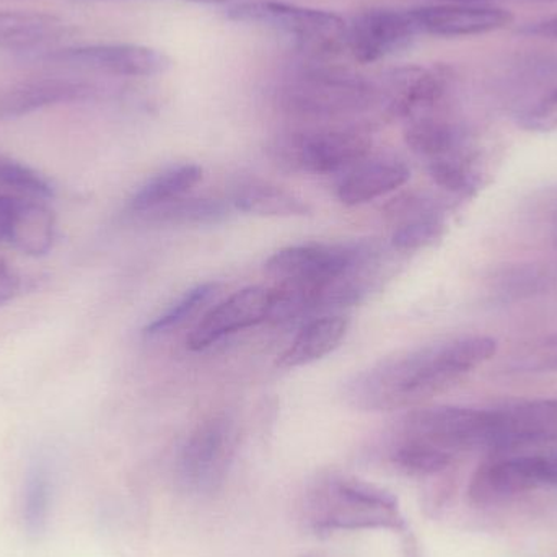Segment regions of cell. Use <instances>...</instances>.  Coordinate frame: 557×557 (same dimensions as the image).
Wrapping results in <instances>:
<instances>
[{
  "label": "cell",
  "instance_id": "obj_1",
  "mask_svg": "<svg viewBox=\"0 0 557 557\" xmlns=\"http://www.w3.org/2000/svg\"><path fill=\"white\" fill-rule=\"evenodd\" d=\"M496 352L497 341L490 336L432 344L363 370L347 383L344 398L362 411L406 408L447 388Z\"/></svg>",
  "mask_w": 557,
  "mask_h": 557
},
{
  "label": "cell",
  "instance_id": "obj_2",
  "mask_svg": "<svg viewBox=\"0 0 557 557\" xmlns=\"http://www.w3.org/2000/svg\"><path fill=\"white\" fill-rule=\"evenodd\" d=\"M301 510L308 529L318 536L366 530L411 535L395 494L347 474L318 476L305 493Z\"/></svg>",
  "mask_w": 557,
  "mask_h": 557
},
{
  "label": "cell",
  "instance_id": "obj_3",
  "mask_svg": "<svg viewBox=\"0 0 557 557\" xmlns=\"http://www.w3.org/2000/svg\"><path fill=\"white\" fill-rule=\"evenodd\" d=\"M278 100L294 116L336 120L370 110L380 100V88L349 69L310 65L284 82Z\"/></svg>",
  "mask_w": 557,
  "mask_h": 557
},
{
  "label": "cell",
  "instance_id": "obj_4",
  "mask_svg": "<svg viewBox=\"0 0 557 557\" xmlns=\"http://www.w3.org/2000/svg\"><path fill=\"white\" fill-rule=\"evenodd\" d=\"M235 22L260 23L276 29L301 54L330 59L346 48L347 23L337 13L281 0H244L228 9Z\"/></svg>",
  "mask_w": 557,
  "mask_h": 557
},
{
  "label": "cell",
  "instance_id": "obj_5",
  "mask_svg": "<svg viewBox=\"0 0 557 557\" xmlns=\"http://www.w3.org/2000/svg\"><path fill=\"white\" fill-rule=\"evenodd\" d=\"M372 139L359 127H321L277 137L270 157L278 169L290 173L347 172L369 157Z\"/></svg>",
  "mask_w": 557,
  "mask_h": 557
},
{
  "label": "cell",
  "instance_id": "obj_6",
  "mask_svg": "<svg viewBox=\"0 0 557 557\" xmlns=\"http://www.w3.org/2000/svg\"><path fill=\"white\" fill-rule=\"evenodd\" d=\"M237 448V431L225 414L199 422L176 458V481L191 496H209L224 486Z\"/></svg>",
  "mask_w": 557,
  "mask_h": 557
},
{
  "label": "cell",
  "instance_id": "obj_7",
  "mask_svg": "<svg viewBox=\"0 0 557 557\" xmlns=\"http://www.w3.org/2000/svg\"><path fill=\"white\" fill-rule=\"evenodd\" d=\"M542 487H557V451L486 461L471 478L468 496L476 506L491 507Z\"/></svg>",
  "mask_w": 557,
  "mask_h": 557
},
{
  "label": "cell",
  "instance_id": "obj_8",
  "mask_svg": "<svg viewBox=\"0 0 557 557\" xmlns=\"http://www.w3.org/2000/svg\"><path fill=\"white\" fill-rule=\"evenodd\" d=\"M557 442V399H530L486 409V451Z\"/></svg>",
  "mask_w": 557,
  "mask_h": 557
},
{
  "label": "cell",
  "instance_id": "obj_9",
  "mask_svg": "<svg viewBox=\"0 0 557 557\" xmlns=\"http://www.w3.org/2000/svg\"><path fill=\"white\" fill-rule=\"evenodd\" d=\"M419 35L409 10L370 9L347 25L346 48L360 64L398 54Z\"/></svg>",
  "mask_w": 557,
  "mask_h": 557
},
{
  "label": "cell",
  "instance_id": "obj_10",
  "mask_svg": "<svg viewBox=\"0 0 557 557\" xmlns=\"http://www.w3.org/2000/svg\"><path fill=\"white\" fill-rule=\"evenodd\" d=\"M276 287H247L212 308L188 337L191 350H205L222 337L271 320L276 308Z\"/></svg>",
  "mask_w": 557,
  "mask_h": 557
},
{
  "label": "cell",
  "instance_id": "obj_11",
  "mask_svg": "<svg viewBox=\"0 0 557 557\" xmlns=\"http://www.w3.org/2000/svg\"><path fill=\"white\" fill-rule=\"evenodd\" d=\"M49 61L120 77H153L172 67L165 52L140 45L78 46L49 55Z\"/></svg>",
  "mask_w": 557,
  "mask_h": 557
},
{
  "label": "cell",
  "instance_id": "obj_12",
  "mask_svg": "<svg viewBox=\"0 0 557 557\" xmlns=\"http://www.w3.org/2000/svg\"><path fill=\"white\" fill-rule=\"evenodd\" d=\"M451 84L447 65H403L392 69L385 78L388 111L395 117L418 120L441 104Z\"/></svg>",
  "mask_w": 557,
  "mask_h": 557
},
{
  "label": "cell",
  "instance_id": "obj_13",
  "mask_svg": "<svg viewBox=\"0 0 557 557\" xmlns=\"http://www.w3.org/2000/svg\"><path fill=\"white\" fill-rule=\"evenodd\" d=\"M409 13L419 35L424 33L442 38L486 35L507 28L513 22L510 10L470 3L416 7Z\"/></svg>",
  "mask_w": 557,
  "mask_h": 557
},
{
  "label": "cell",
  "instance_id": "obj_14",
  "mask_svg": "<svg viewBox=\"0 0 557 557\" xmlns=\"http://www.w3.org/2000/svg\"><path fill=\"white\" fill-rule=\"evenodd\" d=\"M95 88L69 78H35L0 88V121L26 116L42 108L87 100Z\"/></svg>",
  "mask_w": 557,
  "mask_h": 557
},
{
  "label": "cell",
  "instance_id": "obj_15",
  "mask_svg": "<svg viewBox=\"0 0 557 557\" xmlns=\"http://www.w3.org/2000/svg\"><path fill=\"white\" fill-rule=\"evenodd\" d=\"M385 211L395 222L392 235V247L395 250H422L444 237V214L431 199L412 195L401 196L389 202Z\"/></svg>",
  "mask_w": 557,
  "mask_h": 557
},
{
  "label": "cell",
  "instance_id": "obj_16",
  "mask_svg": "<svg viewBox=\"0 0 557 557\" xmlns=\"http://www.w3.org/2000/svg\"><path fill=\"white\" fill-rule=\"evenodd\" d=\"M411 178V170L403 160L372 159L362 160L347 170L337 183V199L344 206H362L373 199L382 198L388 193L405 186Z\"/></svg>",
  "mask_w": 557,
  "mask_h": 557
},
{
  "label": "cell",
  "instance_id": "obj_17",
  "mask_svg": "<svg viewBox=\"0 0 557 557\" xmlns=\"http://www.w3.org/2000/svg\"><path fill=\"white\" fill-rule=\"evenodd\" d=\"M349 321L337 314L311 318L301 326L290 346L278 357L281 369H297L323 359L339 347L346 336Z\"/></svg>",
  "mask_w": 557,
  "mask_h": 557
},
{
  "label": "cell",
  "instance_id": "obj_18",
  "mask_svg": "<svg viewBox=\"0 0 557 557\" xmlns=\"http://www.w3.org/2000/svg\"><path fill=\"white\" fill-rule=\"evenodd\" d=\"M231 205L237 211L260 218H304L311 212L304 199L263 180H247L235 186Z\"/></svg>",
  "mask_w": 557,
  "mask_h": 557
},
{
  "label": "cell",
  "instance_id": "obj_19",
  "mask_svg": "<svg viewBox=\"0 0 557 557\" xmlns=\"http://www.w3.org/2000/svg\"><path fill=\"white\" fill-rule=\"evenodd\" d=\"M405 139L409 149L428 162L470 152L467 133L458 124L431 114L412 120Z\"/></svg>",
  "mask_w": 557,
  "mask_h": 557
},
{
  "label": "cell",
  "instance_id": "obj_20",
  "mask_svg": "<svg viewBox=\"0 0 557 557\" xmlns=\"http://www.w3.org/2000/svg\"><path fill=\"white\" fill-rule=\"evenodd\" d=\"M202 180V169L195 163L170 166L144 183L129 199L131 214L144 215L160 206L169 205L188 195Z\"/></svg>",
  "mask_w": 557,
  "mask_h": 557
},
{
  "label": "cell",
  "instance_id": "obj_21",
  "mask_svg": "<svg viewBox=\"0 0 557 557\" xmlns=\"http://www.w3.org/2000/svg\"><path fill=\"white\" fill-rule=\"evenodd\" d=\"M55 238V221L52 212L41 202L18 199L9 244L28 257H45L51 251Z\"/></svg>",
  "mask_w": 557,
  "mask_h": 557
},
{
  "label": "cell",
  "instance_id": "obj_22",
  "mask_svg": "<svg viewBox=\"0 0 557 557\" xmlns=\"http://www.w3.org/2000/svg\"><path fill=\"white\" fill-rule=\"evenodd\" d=\"M234 206L219 198H183L160 206L143 218L150 224L169 227H206L219 225L231 218Z\"/></svg>",
  "mask_w": 557,
  "mask_h": 557
},
{
  "label": "cell",
  "instance_id": "obj_23",
  "mask_svg": "<svg viewBox=\"0 0 557 557\" xmlns=\"http://www.w3.org/2000/svg\"><path fill=\"white\" fill-rule=\"evenodd\" d=\"M61 32V22L45 13L0 12V46L9 49L36 48Z\"/></svg>",
  "mask_w": 557,
  "mask_h": 557
},
{
  "label": "cell",
  "instance_id": "obj_24",
  "mask_svg": "<svg viewBox=\"0 0 557 557\" xmlns=\"http://www.w3.org/2000/svg\"><path fill=\"white\" fill-rule=\"evenodd\" d=\"M517 124L530 133L557 129V71L540 75L533 94L527 95L513 111Z\"/></svg>",
  "mask_w": 557,
  "mask_h": 557
},
{
  "label": "cell",
  "instance_id": "obj_25",
  "mask_svg": "<svg viewBox=\"0 0 557 557\" xmlns=\"http://www.w3.org/2000/svg\"><path fill=\"white\" fill-rule=\"evenodd\" d=\"M219 292H221V285L218 282H205V284L189 288L178 300L173 301L163 313H160L156 320L150 321L144 327L143 336L146 339H156V337L166 336L172 331L178 330L199 310H202L212 298L218 297Z\"/></svg>",
  "mask_w": 557,
  "mask_h": 557
},
{
  "label": "cell",
  "instance_id": "obj_26",
  "mask_svg": "<svg viewBox=\"0 0 557 557\" xmlns=\"http://www.w3.org/2000/svg\"><path fill=\"white\" fill-rule=\"evenodd\" d=\"M454 460V455L438 450L424 442L401 437L389 451V461L411 476H431L441 473Z\"/></svg>",
  "mask_w": 557,
  "mask_h": 557
},
{
  "label": "cell",
  "instance_id": "obj_27",
  "mask_svg": "<svg viewBox=\"0 0 557 557\" xmlns=\"http://www.w3.org/2000/svg\"><path fill=\"white\" fill-rule=\"evenodd\" d=\"M428 172L435 185L457 196H473L480 188L481 178L471 163V152L428 162Z\"/></svg>",
  "mask_w": 557,
  "mask_h": 557
},
{
  "label": "cell",
  "instance_id": "obj_28",
  "mask_svg": "<svg viewBox=\"0 0 557 557\" xmlns=\"http://www.w3.org/2000/svg\"><path fill=\"white\" fill-rule=\"evenodd\" d=\"M0 185L29 198L48 199L54 196V186L46 176L25 163L5 157H0Z\"/></svg>",
  "mask_w": 557,
  "mask_h": 557
},
{
  "label": "cell",
  "instance_id": "obj_29",
  "mask_svg": "<svg viewBox=\"0 0 557 557\" xmlns=\"http://www.w3.org/2000/svg\"><path fill=\"white\" fill-rule=\"evenodd\" d=\"M517 372H557V334L540 341L516 362Z\"/></svg>",
  "mask_w": 557,
  "mask_h": 557
},
{
  "label": "cell",
  "instance_id": "obj_30",
  "mask_svg": "<svg viewBox=\"0 0 557 557\" xmlns=\"http://www.w3.org/2000/svg\"><path fill=\"white\" fill-rule=\"evenodd\" d=\"M20 290V277L12 267L0 257V305L9 304Z\"/></svg>",
  "mask_w": 557,
  "mask_h": 557
},
{
  "label": "cell",
  "instance_id": "obj_31",
  "mask_svg": "<svg viewBox=\"0 0 557 557\" xmlns=\"http://www.w3.org/2000/svg\"><path fill=\"white\" fill-rule=\"evenodd\" d=\"M18 198L0 195V244L9 240L10 227L15 215Z\"/></svg>",
  "mask_w": 557,
  "mask_h": 557
},
{
  "label": "cell",
  "instance_id": "obj_32",
  "mask_svg": "<svg viewBox=\"0 0 557 557\" xmlns=\"http://www.w3.org/2000/svg\"><path fill=\"white\" fill-rule=\"evenodd\" d=\"M522 35L539 36V38L556 39L557 41V16L540 20V22L529 23L520 29Z\"/></svg>",
  "mask_w": 557,
  "mask_h": 557
},
{
  "label": "cell",
  "instance_id": "obj_33",
  "mask_svg": "<svg viewBox=\"0 0 557 557\" xmlns=\"http://www.w3.org/2000/svg\"><path fill=\"white\" fill-rule=\"evenodd\" d=\"M186 2L209 3V5H224V3L235 2V0H186Z\"/></svg>",
  "mask_w": 557,
  "mask_h": 557
},
{
  "label": "cell",
  "instance_id": "obj_34",
  "mask_svg": "<svg viewBox=\"0 0 557 557\" xmlns=\"http://www.w3.org/2000/svg\"><path fill=\"white\" fill-rule=\"evenodd\" d=\"M450 2L467 3V2H478V0H450Z\"/></svg>",
  "mask_w": 557,
  "mask_h": 557
}]
</instances>
